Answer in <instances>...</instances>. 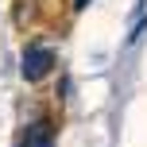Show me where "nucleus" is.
<instances>
[{
	"mask_svg": "<svg viewBox=\"0 0 147 147\" xmlns=\"http://www.w3.org/2000/svg\"><path fill=\"white\" fill-rule=\"evenodd\" d=\"M51 66H54V51L51 47H43V43H35V47H27L23 51V81H43L47 74H51Z\"/></svg>",
	"mask_w": 147,
	"mask_h": 147,
	"instance_id": "f257e3e1",
	"label": "nucleus"
},
{
	"mask_svg": "<svg viewBox=\"0 0 147 147\" xmlns=\"http://www.w3.org/2000/svg\"><path fill=\"white\" fill-rule=\"evenodd\" d=\"M23 147H54V143H51V136H47V128L35 124V128L27 132V140H23Z\"/></svg>",
	"mask_w": 147,
	"mask_h": 147,
	"instance_id": "f03ea898",
	"label": "nucleus"
},
{
	"mask_svg": "<svg viewBox=\"0 0 147 147\" xmlns=\"http://www.w3.org/2000/svg\"><path fill=\"white\" fill-rule=\"evenodd\" d=\"M85 4H89V0H74V8H78V12H81V8H85Z\"/></svg>",
	"mask_w": 147,
	"mask_h": 147,
	"instance_id": "7ed1b4c3",
	"label": "nucleus"
}]
</instances>
